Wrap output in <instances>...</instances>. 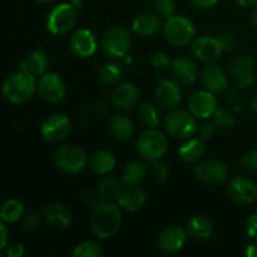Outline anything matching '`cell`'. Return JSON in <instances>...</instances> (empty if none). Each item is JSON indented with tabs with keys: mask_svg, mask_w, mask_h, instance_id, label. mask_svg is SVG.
Segmentation results:
<instances>
[{
	"mask_svg": "<svg viewBox=\"0 0 257 257\" xmlns=\"http://www.w3.org/2000/svg\"><path fill=\"white\" fill-rule=\"evenodd\" d=\"M205 153V141L201 138H187L177 151L181 161L186 163L197 162Z\"/></svg>",
	"mask_w": 257,
	"mask_h": 257,
	"instance_id": "d4e9b609",
	"label": "cell"
},
{
	"mask_svg": "<svg viewBox=\"0 0 257 257\" xmlns=\"http://www.w3.org/2000/svg\"><path fill=\"white\" fill-rule=\"evenodd\" d=\"M89 167L97 175H107L115 167L114 155L107 150L97 151L89 158Z\"/></svg>",
	"mask_w": 257,
	"mask_h": 257,
	"instance_id": "4316f807",
	"label": "cell"
},
{
	"mask_svg": "<svg viewBox=\"0 0 257 257\" xmlns=\"http://www.w3.org/2000/svg\"><path fill=\"white\" fill-rule=\"evenodd\" d=\"M188 233L187 230L178 225L167 226L161 231L158 236V247L166 253H176L185 247L187 242Z\"/></svg>",
	"mask_w": 257,
	"mask_h": 257,
	"instance_id": "7c38bea8",
	"label": "cell"
},
{
	"mask_svg": "<svg viewBox=\"0 0 257 257\" xmlns=\"http://www.w3.org/2000/svg\"><path fill=\"white\" fill-rule=\"evenodd\" d=\"M250 105H251V109L257 112V94H255L252 97V99H251V102H250Z\"/></svg>",
	"mask_w": 257,
	"mask_h": 257,
	"instance_id": "db71d44e",
	"label": "cell"
},
{
	"mask_svg": "<svg viewBox=\"0 0 257 257\" xmlns=\"http://www.w3.org/2000/svg\"><path fill=\"white\" fill-rule=\"evenodd\" d=\"M147 176V167L140 161L127 163L122 171V181L125 186H138Z\"/></svg>",
	"mask_w": 257,
	"mask_h": 257,
	"instance_id": "f1b7e54d",
	"label": "cell"
},
{
	"mask_svg": "<svg viewBox=\"0 0 257 257\" xmlns=\"http://www.w3.org/2000/svg\"><path fill=\"white\" fill-rule=\"evenodd\" d=\"M140 117L148 128H156L160 124V114H158L157 108L150 103L141 105Z\"/></svg>",
	"mask_w": 257,
	"mask_h": 257,
	"instance_id": "e575fe53",
	"label": "cell"
},
{
	"mask_svg": "<svg viewBox=\"0 0 257 257\" xmlns=\"http://www.w3.org/2000/svg\"><path fill=\"white\" fill-rule=\"evenodd\" d=\"M44 220L49 226L58 230H64L72 222V212L62 203H52L44 208Z\"/></svg>",
	"mask_w": 257,
	"mask_h": 257,
	"instance_id": "44dd1931",
	"label": "cell"
},
{
	"mask_svg": "<svg viewBox=\"0 0 257 257\" xmlns=\"http://www.w3.org/2000/svg\"><path fill=\"white\" fill-rule=\"evenodd\" d=\"M70 50L80 58L92 57L98 48L97 38L89 29H79L70 37Z\"/></svg>",
	"mask_w": 257,
	"mask_h": 257,
	"instance_id": "2e32d148",
	"label": "cell"
},
{
	"mask_svg": "<svg viewBox=\"0 0 257 257\" xmlns=\"http://www.w3.org/2000/svg\"><path fill=\"white\" fill-rule=\"evenodd\" d=\"M8 240H9V232H8V228L5 226L4 221L0 218V251L7 247Z\"/></svg>",
	"mask_w": 257,
	"mask_h": 257,
	"instance_id": "bcb514c9",
	"label": "cell"
},
{
	"mask_svg": "<svg viewBox=\"0 0 257 257\" xmlns=\"http://www.w3.org/2000/svg\"><path fill=\"white\" fill-rule=\"evenodd\" d=\"M235 80V84L240 88H248L250 85H252L256 80V75L253 73L246 75H241V77L233 78Z\"/></svg>",
	"mask_w": 257,
	"mask_h": 257,
	"instance_id": "ee69618b",
	"label": "cell"
},
{
	"mask_svg": "<svg viewBox=\"0 0 257 257\" xmlns=\"http://www.w3.org/2000/svg\"><path fill=\"white\" fill-rule=\"evenodd\" d=\"M122 191V185L115 177H105L98 185V196L103 201L117 200Z\"/></svg>",
	"mask_w": 257,
	"mask_h": 257,
	"instance_id": "4dcf8cb0",
	"label": "cell"
},
{
	"mask_svg": "<svg viewBox=\"0 0 257 257\" xmlns=\"http://www.w3.org/2000/svg\"><path fill=\"white\" fill-rule=\"evenodd\" d=\"M102 50L110 58H123L131 47V34L125 28L113 27L100 39Z\"/></svg>",
	"mask_w": 257,
	"mask_h": 257,
	"instance_id": "ba28073f",
	"label": "cell"
},
{
	"mask_svg": "<svg viewBox=\"0 0 257 257\" xmlns=\"http://www.w3.org/2000/svg\"><path fill=\"white\" fill-rule=\"evenodd\" d=\"M109 131L115 140L127 141L133 136L135 127L127 115L115 114L109 120Z\"/></svg>",
	"mask_w": 257,
	"mask_h": 257,
	"instance_id": "83f0119b",
	"label": "cell"
},
{
	"mask_svg": "<svg viewBox=\"0 0 257 257\" xmlns=\"http://www.w3.org/2000/svg\"><path fill=\"white\" fill-rule=\"evenodd\" d=\"M39 225H40L39 213L30 212L28 213L27 216L23 217L22 226L25 231H28V232H33V231H35L38 227H39Z\"/></svg>",
	"mask_w": 257,
	"mask_h": 257,
	"instance_id": "ab89813d",
	"label": "cell"
},
{
	"mask_svg": "<svg viewBox=\"0 0 257 257\" xmlns=\"http://www.w3.org/2000/svg\"><path fill=\"white\" fill-rule=\"evenodd\" d=\"M212 117L215 120V124L221 130H231L236 123L233 113L226 108H218Z\"/></svg>",
	"mask_w": 257,
	"mask_h": 257,
	"instance_id": "d590c367",
	"label": "cell"
},
{
	"mask_svg": "<svg viewBox=\"0 0 257 257\" xmlns=\"http://www.w3.org/2000/svg\"><path fill=\"white\" fill-rule=\"evenodd\" d=\"M223 52H233L237 48V38L232 33H225L220 37Z\"/></svg>",
	"mask_w": 257,
	"mask_h": 257,
	"instance_id": "60d3db41",
	"label": "cell"
},
{
	"mask_svg": "<svg viewBox=\"0 0 257 257\" xmlns=\"http://www.w3.org/2000/svg\"><path fill=\"white\" fill-rule=\"evenodd\" d=\"M34 75L19 70L13 73L3 82L2 92L4 97L12 103H23L29 99L37 89Z\"/></svg>",
	"mask_w": 257,
	"mask_h": 257,
	"instance_id": "7a4b0ae2",
	"label": "cell"
},
{
	"mask_svg": "<svg viewBox=\"0 0 257 257\" xmlns=\"http://www.w3.org/2000/svg\"><path fill=\"white\" fill-rule=\"evenodd\" d=\"M171 64H172V62H171L168 55L165 54V53H156L152 57V65L156 69H167Z\"/></svg>",
	"mask_w": 257,
	"mask_h": 257,
	"instance_id": "b9f144b4",
	"label": "cell"
},
{
	"mask_svg": "<svg viewBox=\"0 0 257 257\" xmlns=\"http://www.w3.org/2000/svg\"><path fill=\"white\" fill-rule=\"evenodd\" d=\"M256 80H257V74H256Z\"/></svg>",
	"mask_w": 257,
	"mask_h": 257,
	"instance_id": "6f0895ef",
	"label": "cell"
},
{
	"mask_svg": "<svg viewBox=\"0 0 257 257\" xmlns=\"http://www.w3.org/2000/svg\"><path fill=\"white\" fill-rule=\"evenodd\" d=\"M227 195L232 202L240 206H247L257 200V186L250 178L237 176L230 181Z\"/></svg>",
	"mask_w": 257,
	"mask_h": 257,
	"instance_id": "9c48e42d",
	"label": "cell"
},
{
	"mask_svg": "<svg viewBox=\"0 0 257 257\" xmlns=\"http://www.w3.org/2000/svg\"><path fill=\"white\" fill-rule=\"evenodd\" d=\"M166 40L175 47L190 44L196 34V28L192 20L185 15H173L167 19L163 27Z\"/></svg>",
	"mask_w": 257,
	"mask_h": 257,
	"instance_id": "277c9868",
	"label": "cell"
},
{
	"mask_svg": "<svg viewBox=\"0 0 257 257\" xmlns=\"http://www.w3.org/2000/svg\"><path fill=\"white\" fill-rule=\"evenodd\" d=\"M122 225V211L112 201L98 203L89 218V226L93 235L100 240L113 237Z\"/></svg>",
	"mask_w": 257,
	"mask_h": 257,
	"instance_id": "6da1fadb",
	"label": "cell"
},
{
	"mask_svg": "<svg viewBox=\"0 0 257 257\" xmlns=\"http://www.w3.org/2000/svg\"><path fill=\"white\" fill-rule=\"evenodd\" d=\"M168 140L162 132L156 128H150L141 133L137 140V152L143 160L158 161L167 153Z\"/></svg>",
	"mask_w": 257,
	"mask_h": 257,
	"instance_id": "3957f363",
	"label": "cell"
},
{
	"mask_svg": "<svg viewBox=\"0 0 257 257\" xmlns=\"http://www.w3.org/2000/svg\"><path fill=\"white\" fill-rule=\"evenodd\" d=\"M72 131V122L65 114L58 113L44 120L42 136L48 142H59L67 138Z\"/></svg>",
	"mask_w": 257,
	"mask_h": 257,
	"instance_id": "5bb4252c",
	"label": "cell"
},
{
	"mask_svg": "<svg viewBox=\"0 0 257 257\" xmlns=\"http://www.w3.org/2000/svg\"><path fill=\"white\" fill-rule=\"evenodd\" d=\"M78 20V9L69 3L55 5L48 14L47 29L54 35H64L75 27Z\"/></svg>",
	"mask_w": 257,
	"mask_h": 257,
	"instance_id": "5b68a950",
	"label": "cell"
},
{
	"mask_svg": "<svg viewBox=\"0 0 257 257\" xmlns=\"http://www.w3.org/2000/svg\"><path fill=\"white\" fill-rule=\"evenodd\" d=\"M165 130L171 137L187 140L197 132L196 117L187 110H172L165 119Z\"/></svg>",
	"mask_w": 257,
	"mask_h": 257,
	"instance_id": "8992f818",
	"label": "cell"
},
{
	"mask_svg": "<svg viewBox=\"0 0 257 257\" xmlns=\"http://www.w3.org/2000/svg\"><path fill=\"white\" fill-rule=\"evenodd\" d=\"M191 50L198 60L205 63H211L218 59V57L223 53L220 38L210 37V35H203L193 40Z\"/></svg>",
	"mask_w": 257,
	"mask_h": 257,
	"instance_id": "9a60e30c",
	"label": "cell"
},
{
	"mask_svg": "<svg viewBox=\"0 0 257 257\" xmlns=\"http://www.w3.org/2000/svg\"><path fill=\"white\" fill-rule=\"evenodd\" d=\"M201 79H202L203 87L212 93H222L228 88L227 75L216 64H210L205 67V69L202 70Z\"/></svg>",
	"mask_w": 257,
	"mask_h": 257,
	"instance_id": "ffe728a7",
	"label": "cell"
},
{
	"mask_svg": "<svg viewBox=\"0 0 257 257\" xmlns=\"http://www.w3.org/2000/svg\"><path fill=\"white\" fill-rule=\"evenodd\" d=\"M212 222L205 216H193L187 222V233L196 241H205L212 235Z\"/></svg>",
	"mask_w": 257,
	"mask_h": 257,
	"instance_id": "484cf974",
	"label": "cell"
},
{
	"mask_svg": "<svg viewBox=\"0 0 257 257\" xmlns=\"http://www.w3.org/2000/svg\"><path fill=\"white\" fill-rule=\"evenodd\" d=\"M120 77H122V69L115 63H105L99 70L100 80L107 85L119 82Z\"/></svg>",
	"mask_w": 257,
	"mask_h": 257,
	"instance_id": "d6a6232c",
	"label": "cell"
},
{
	"mask_svg": "<svg viewBox=\"0 0 257 257\" xmlns=\"http://www.w3.org/2000/svg\"><path fill=\"white\" fill-rule=\"evenodd\" d=\"M238 5L241 7H256L257 0H236Z\"/></svg>",
	"mask_w": 257,
	"mask_h": 257,
	"instance_id": "816d5d0a",
	"label": "cell"
},
{
	"mask_svg": "<svg viewBox=\"0 0 257 257\" xmlns=\"http://www.w3.org/2000/svg\"><path fill=\"white\" fill-rule=\"evenodd\" d=\"M48 67H49V58L43 50H35L30 53L19 64L20 70H24L34 77H38V75L40 77L44 74Z\"/></svg>",
	"mask_w": 257,
	"mask_h": 257,
	"instance_id": "603a6c76",
	"label": "cell"
},
{
	"mask_svg": "<svg viewBox=\"0 0 257 257\" xmlns=\"http://www.w3.org/2000/svg\"><path fill=\"white\" fill-rule=\"evenodd\" d=\"M188 108L196 118L206 119V118L212 117L218 109L217 98L215 97V93L207 89L198 90L195 94H192V97L188 100Z\"/></svg>",
	"mask_w": 257,
	"mask_h": 257,
	"instance_id": "4fadbf2b",
	"label": "cell"
},
{
	"mask_svg": "<svg viewBox=\"0 0 257 257\" xmlns=\"http://www.w3.org/2000/svg\"><path fill=\"white\" fill-rule=\"evenodd\" d=\"M256 7H257V5H256Z\"/></svg>",
	"mask_w": 257,
	"mask_h": 257,
	"instance_id": "680465c9",
	"label": "cell"
},
{
	"mask_svg": "<svg viewBox=\"0 0 257 257\" xmlns=\"http://www.w3.org/2000/svg\"><path fill=\"white\" fill-rule=\"evenodd\" d=\"M150 173L156 182H165L168 177V168L167 166L163 162H161L160 160L153 161L152 166H151L150 168Z\"/></svg>",
	"mask_w": 257,
	"mask_h": 257,
	"instance_id": "74e56055",
	"label": "cell"
},
{
	"mask_svg": "<svg viewBox=\"0 0 257 257\" xmlns=\"http://www.w3.org/2000/svg\"><path fill=\"white\" fill-rule=\"evenodd\" d=\"M24 252V246L22 243H12L7 250V255L9 257H22Z\"/></svg>",
	"mask_w": 257,
	"mask_h": 257,
	"instance_id": "f6af8a7d",
	"label": "cell"
},
{
	"mask_svg": "<svg viewBox=\"0 0 257 257\" xmlns=\"http://www.w3.org/2000/svg\"><path fill=\"white\" fill-rule=\"evenodd\" d=\"M83 201H84V203L87 206H97V197H95L94 195H93L90 191H85L84 195H83Z\"/></svg>",
	"mask_w": 257,
	"mask_h": 257,
	"instance_id": "681fc988",
	"label": "cell"
},
{
	"mask_svg": "<svg viewBox=\"0 0 257 257\" xmlns=\"http://www.w3.org/2000/svg\"><path fill=\"white\" fill-rule=\"evenodd\" d=\"M161 19L153 13L138 14L132 22V30L141 37H152L160 30Z\"/></svg>",
	"mask_w": 257,
	"mask_h": 257,
	"instance_id": "cb8c5ba5",
	"label": "cell"
},
{
	"mask_svg": "<svg viewBox=\"0 0 257 257\" xmlns=\"http://www.w3.org/2000/svg\"><path fill=\"white\" fill-rule=\"evenodd\" d=\"M138 98H140L138 88L133 83L127 82L122 83L114 88L110 100L115 108L127 112V110H131L136 107V104L138 103Z\"/></svg>",
	"mask_w": 257,
	"mask_h": 257,
	"instance_id": "e0dca14e",
	"label": "cell"
},
{
	"mask_svg": "<svg viewBox=\"0 0 257 257\" xmlns=\"http://www.w3.org/2000/svg\"><path fill=\"white\" fill-rule=\"evenodd\" d=\"M117 201L118 206L122 210L128 211V212H136L146 205L147 197H146L145 191L138 186H125V187H122Z\"/></svg>",
	"mask_w": 257,
	"mask_h": 257,
	"instance_id": "d6986e66",
	"label": "cell"
},
{
	"mask_svg": "<svg viewBox=\"0 0 257 257\" xmlns=\"http://www.w3.org/2000/svg\"><path fill=\"white\" fill-rule=\"evenodd\" d=\"M72 255L74 257H102L104 252L98 243L92 242V241H84L75 246Z\"/></svg>",
	"mask_w": 257,
	"mask_h": 257,
	"instance_id": "836d02e7",
	"label": "cell"
},
{
	"mask_svg": "<svg viewBox=\"0 0 257 257\" xmlns=\"http://www.w3.org/2000/svg\"><path fill=\"white\" fill-rule=\"evenodd\" d=\"M23 216H24V205L15 198L5 201L0 208V218L4 222H18L19 220H22Z\"/></svg>",
	"mask_w": 257,
	"mask_h": 257,
	"instance_id": "f546056e",
	"label": "cell"
},
{
	"mask_svg": "<svg viewBox=\"0 0 257 257\" xmlns=\"http://www.w3.org/2000/svg\"><path fill=\"white\" fill-rule=\"evenodd\" d=\"M39 2H42V3H50V2H53V0H39Z\"/></svg>",
	"mask_w": 257,
	"mask_h": 257,
	"instance_id": "9f6ffc18",
	"label": "cell"
},
{
	"mask_svg": "<svg viewBox=\"0 0 257 257\" xmlns=\"http://www.w3.org/2000/svg\"><path fill=\"white\" fill-rule=\"evenodd\" d=\"M172 74L182 84H193L198 78V68L192 59L187 57H180L171 64Z\"/></svg>",
	"mask_w": 257,
	"mask_h": 257,
	"instance_id": "7402d4cb",
	"label": "cell"
},
{
	"mask_svg": "<svg viewBox=\"0 0 257 257\" xmlns=\"http://www.w3.org/2000/svg\"><path fill=\"white\" fill-rule=\"evenodd\" d=\"M213 133H215V128L211 123H205L202 127L200 128V138L203 141H207L212 138Z\"/></svg>",
	"mask_w": 257,
	"mask_h": 257,
	"instance_id": "7dc6e473",
	"label": "cell"
},
{
	"mask_svg": "<svg viewBox=\"0 0 257 257\" xmlns=\"http://www.w3.org/2000/svg\"><path fill=\"white\" fill-rule=\"evenodd\" d=\"M246 256L257 257V243H251L246 247Z\"/></svg>",
	"mask_w": 257,
	"mask_h": 257,
	"instance_id": "f907efd6",
	"label": "cell"
},
{
	"mask_svg": "<svg viewBox=\"0 0 257 257\" xmlns=\"http://www.w3.org/2000/svg\"><path fill=\"white\" fill-rule=\"evenodd\" d=\"M227 100L228 102H231V103H235V102H238V98H237V95H236V93L235 92H230L227 94Z\"/></svg>",
	"mask_w": 257,
	"mask_h": 257,
	"instance_id": "f5cc1de1",
	"label": "cell"
},
{
	"mask_svg": "<svg viewBox=\"0 0 257 257\" xmlns=\"http://www.w3.org/2000/svg\"><path fill=\"white\" fill-rule=\"evenodd\" d=\"M228 70L233 78L251 74L255 70V62L247 55H240L231 60L228 64Z\"/></svg>",
	"mask_w": 257,
	"mask_h": 257,
	"instance_id": "1f68e13d",
	"label": "cell"
},
{
	"mask_svg": "<svg viewBox=\"0 0 257 257\" xmlns=\"http://www.w3.org/2000/svg\"><path fill=\"white\" fill-rule=\"evenodd\" d=\"M240 166L245 172L257 173V151L246 153L240 161Z\"/></svg>",
	"mask_w": 257,
	"mask_h": 257,
	"instance_id": "f35d334b",
	"label": "cell"
},
{
	"mask_svg": "<svg viewBox=\"0 0 257 257\" xmlns=\"http://www.w3.org/2000/svg\"><path fill=\"white\" fill-rule=\"evenodd\" d=\"M195 176L201 182L210 186H220L227 181V166L218 160H210L200 163L195 170Z\"/></svg>",
	"mask_w": 257,
	"mask_h": 257,
	"instance_id": "30bf717a",
	"label": "cell"
},
{
	"mask_svg": "<svg viewBox=\"0 0 257 257\" xmlns=\"http://www.w3.org/2000/svg\"><path fill=\"white\" fill-rule=\"evenodd\" d=\"M37 87L40 95L50 103H58L63 100L67 93L63 79L57 73L53 72H45L44 74L40 75Z\"/></svg>",
	"mask_w": 257,
	"mask_h": 257,
	"instance_id": "8fae6325",
	"label": "cell"
},
{
	"mask_svg": "<svg viewBox=\"0 0 257 257\" xmlns=\"http://www.w3.org/2000/svg\"><path fill=\"white\" fill-rule=\"evenodd\" d=\"M251 19H252V23H253V25H255V27L257 28V7H256V9L253 10L252 15H251Z\"/></svg>",
	"mask_w": 257,
	"mask_h": 257,
	"instance_id": "11a10c76",
	"label": "cell"
},
{
	"mask_svg": "<svg viewBox=\"0 0 257 257\" xmlns=\"http://www.w3.org/2000/svg\"><path fill=\"white\" fill-rule=\"evenodd\" d=\"M155 9L158 15H161L165 19H170L175 15L176 4L173 0H156Z\"/></svg>",
	"mask_w": 257,
	"mask_h": 257,
	"instance_id": "8d00e7d4",
	"label": "cell"
},
{
	"mask_svg": "<svg viewBox=\"0 0 257 257\" xmlns=\"http://www.w3.org/2000/svg\"><path fill=\"white\" fill-rule=\"evenodd\" d=\"M246 232L253 240H257V212L252 213L246 221Z\"/></svg>",
	"mask_w": 257,
	"mask_h": 257,
	"instance_id": "7bdbcfd3",
	"label": "cell"
},
{
	"mask_svg": "<svg viewBox=\"0 0 257 257\" xmlns=\"http://www.w3.org/2000/svg\"><path fill=\"white\" fill-rule=\"evenodd\" d=\"M190 2L192 3L193 7L198 9H210L217 4L218 0H190Z\"/></svg>",
	"mask_w": 257,
	"mask_h": 257,
	"instance_id": "c3c4849f",
	"label": "cell"
},
{
	"mask_svg": "<svg viewBox=\"0 0 257 257\" xmlns=\"http://www.w3.org/2000/svg\"><path fill=\"white\" fill-rule=\"evenodd\" d=\"M156 99L161 107L166 109H175L182 100L180 85L173 80H162L156 88Z\"/></svg>",
	"mask_w": 257,
	"mask_h": 257,
	"instance_id": "ac0fdd59",
	"label": "cell"
},
{
	"mask_svg": "<svg viewBox=\"0 0 257 257\" xmlns=\"http://www.w3.org/2000/svg\"><path fill=\"white\" fill-rule=\"evenodd\" d=\"M88 163L87 153L80 147L74 145H67L58 148L54 155V165L58 170L65 173H79L84 170Z\"/></svg>",
	"mask_w": 257,
	"mask_h": 257,
	"instance_id": "52a82bcc",
	"label": "cell"
}]
</instances>
